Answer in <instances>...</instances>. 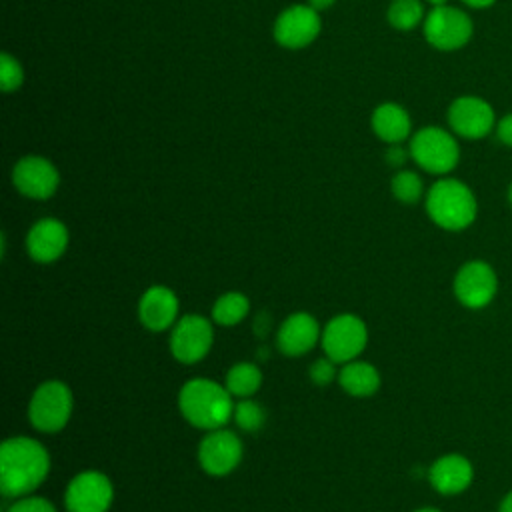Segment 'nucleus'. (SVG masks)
<instances>
[{"instance_id":"nucleus-18","label":"nucleus","mask_w":512,"mask_h":512,"mask_svg":"<svg viewBox=\"0 0 512 512\" xmlns=\"http://www.w3.org/2000/svg\"><path fill=\"white\" fill-rule=\"evenodd\" d=\"M428 480L438 494L454 496L464 492L472 484L474 466L466 456L450 452L434 460L428 470Z\"/></svg>"},{"instance_id":"nucleus-17","label":"nucleus","mask_w":512,"mask_h":512,"mask_svg":"<svg viewBox=\"0 0 512 512\" xmlns=\"http://www.w3.org/2000/svg\"><path fill=\"white\" fill-rule=\"evenodd\" d=\"M322 338L316 318L308 312L290 314L278 328L276 346L286 356H302L310 352Z\"/></svg>"},{"instance_id":"nucleus-21","label":"nucleus","mask_w":512,"mask_h":512,"mask_svg":"<svg viewBox=\"0 0 512 512\" xmlns=\"http://www.w3.org/2000/svg\"><path fill=\"white\" fill-rule=\"evenodd\" d=\"M262 384V372L254 362H238L226 374V388L236 398H252Z\"/></svg>"},{"instance_id":"nucleus-5","label":"nucleus","mask_w":512,"mask_h":512,"mask_svg":"<svg viewBox=\"0 0 512 512\" xmlns=\"http://www.w3.org/2000/svg\"><path fill=\"white\" fill-rule=\"evenodd\" d=\"M422 32L432 48L440 52H454L472 40L474 22L462 8L444 4L426 12Z\"/></svg>"},{"instance_id":"nucleus-7","label":"nucleus","mask_w":512,"mask_h":512,"mask_svg":"<svg viewBox=\"0 0 512 512\" xmlns=\"http://www.w3.org/2000/svg\"><path fill=\"white\" fill-rule=\"evenodd\" d=\"M368 328L362 318L354 314L334 316L322 330L320 344L324 354L336 364H346L356 360V356L366 348Z\"/></svg>"},{"instance_id":"nucleus-11","label":"nucleus","mask_w":512,"mask_h":512,"mask_svg":"<svg viewBox=\"0 0 512 512\" xmlns=\"http://www.w3.org/2000/svg\"><path fill=\"white\" fill-rule=\"evenodd\" d=\"M212 322L200 314H186L176 320L170 332V352L182 364L200 362L212 348Z\"/></svg>"},{"instance_id":"nucleus-9","label":"nucleus","mask_w":512,"mask_h":512,"mask_svg":"<svg viewBox=\"0 0 512 512\" xmlns=\"http://www.w3.org/2000/svg\"><path fill=\"white\" fill-rule=\"evenodd\" d=\"M322 30L320 12L310 4H292L284 8L272 26V36L276 44L288 50H300L310 46Z\"/></svg>"},{"instance_id":"nucleus-3","label":"nucleus","mask_w":512,"mask_h":512,"mask_svg":"<svg viewBox=\"0 0 512 512\" xmlns=\"http://www.w3.org/2000/svg\"><path fill=\"white\" fill-rule=\"evenodd\" d=\"M424 206L430 220L448 232L468 228L478 214V202L472 188L450 176L436 180L428 188Z\"/></svg>"},{"instance_id":"nucleus-19","label":"nucleus","mask_w":512,"mask_h":512,"mask_svg":"<svg viewBox=\"0 0 512 512\" xmlns=\"http://www.w3.org/2000/svg\"><path fill=\"white\" fill-rule=\"evenodd\" d=\"M372 132L390 144H402L412 136V118L408 110L396 102H382L372 110L370 116Z\"/></svg>"},{"instance_id":"nucleus-25","label":"nucleus","mask_w":512,"mask_h":512,"mask_svg":"<svg viewBox=\"0 0 512 512\" xmlns=\"http://www.w3.org/2000/svg\"><path fill=\"white\" fill-rule=\"evenodd\" d=\"M232 418H234V422L238 424L240 430L256 432L266 422V410L262 408V404H258L252 398H240V402L234 404Z\"/></svg>"},{"instance_id":"nucleus-12","label":"nucleus","mask_w":512,"mask_h":512,"mask_svg":"<svg viewBox=\"0 0 512 512\" xmlns=\"http://www.w3.org/2000/svg\"><path fill=\"white\" fill-rule=\"evenodd\" d=\"M114 500V486L104 472H78L66 486L64 506L68 512H108Z\"/></svg>"},{"instance_id":"nucleus-10","label":"nucleus","mask_w":512,"mask_h":512,"mask_svg":"<svg viewBox=\"0 0 512 512\" xmlns=\"http://www.w3.org/2000/svg\"><path fill=\"white\" fill-rule=\"evenodd\" d=\"M496 292L498 276L486 260H468L458 268L454 276V296L462 306L480 310L494 300Z\"/></svg>"},{"instance_id":"nucleus-34","label":"nucleus","mask_w":512,"mask_h":512,"mask_svg":"<svg viewBox=\"0 0 512 512\" xmlns=\"http://www.w3.org/2000/svg\"><path fill=\"white\" fill-rule=\"evenodd\" d=\"M426 2L434 8V6H444V4H448L450 0H426Z\"/></svg>"},{"instance_id":"nucleus-31","label":"nucleus","mask_w":512,"mask_h":512,"mask_svg":"<svg viewBox=\"0 0 512 512\" xmlns=\"http://www.w3.org/2000/svg\"><path fill=\"white\" fill-rule=\"evenodd\" d=\"M460 2L474 10H484V8H490L492 4H496V0H460Z\"/></svg>"},{"instance_id":"nucleus-4","label":"nucleus","mask_w":512,"mask_h":512,"mask_svg":"<svg viewBox=\"0 0 512 512\" xmlns=\"http://www.w3.org/2000/svg\"><path fill=\"white\" fill-rule=\"evenodd\" d=\"M410 160L428 174L446 176L460 162V144L452 130L440 126L418 128L408 142Z\"/></svg>"},{"instance_id":"nucleus-14","label":"nucleus","mask_w":512,"mask_h":512,"mask_svg":"<svg viewBox=\"0 0 512 512\" xmlns=\"http://www.w3.org/2000/svg\"><path fill=\"white\" fill-rule=\"evenodd\" d=\"M242 460L240 438L226 428L208 430L198 446V462L210 476L230 474Z\"/></svg>"},{"instance_id":"nucleus-36","label":"nucleus","mask_w":512,"mask_h":512,"mask_svg":"<svg viewBox=\"0 0 512 512\" xmlns=\"http://www.w3.org/2000/svg\"><path fill=\"white\" fill-rule=\"evenodd\" d=\"M414 512H440V510H436V508H418Z\"/></svg>"},{"instance_id":"nucleus-35","label":"nucleus","mask_w":512,"mask_h":512,"mask_svg":"<svg viewBox=\"0 0 512 512\" xmlns=\"http://www.w3.org/2000/svg\"><path fill=\"white\" fill-rule=\"evenodd\" d=\"M506 198H508V204L512 206V182L508 184V190H506Z\"/></svg>"},{"instance_id":"nucleus-30","label":"nucleus","mask_w":512,"mask_h":512,"mask_svg":"<svg viewBox=\"0 0 512 512\" xmlns=\"http://www.w3.org/2000/svg\"><path fill=\"white\" fill-rule=\"evenodd\" d=\"M410 158V150L404 148L402 144H390L386 150V162L394 168H400L406 164V160Z\"/></svg>"},{"instance_id":"nucleus-23","label":"nucleus","mask_w":512,"mask_h":512,"mask_svg":"<svg viewBox=\"0 0 512 512\" xmlns=\"http://www.w3.org/2000/svg\"><path fill=\"white\" fill-rule=\"evenodd\" d=\"M250 302L242 292H226L212 306V320L220 326H234L246 318Z\"/></svg>"},{"instance_id":"nucleus-13","label":"nucleus","mask_w":512,"mask_h":512,"mask_svg":"<svg viewBox=\"0 0 512 512\" xmlns=\"http://www.w3.org/2000/svg\"><path fill=\"white\" fill-rule=\"evenodd\" d=\"M14 188L32 200H48L60 186L58 168L44 156L28 154L22 156L12 168Z\"/></svg>"},{"instance_id":"nucleus-8","label":"nucleus","mask_w":512,"mask_h":512,"mask_svg":"<svg viewBox=\"0 0 512 512\" xmlns=\"http://www.w3.org/2000/svg\"><path fill=\"white\" fill-rule=\"evenodd\" d=\"M448 128L466 140L486 138L496 128V112L492 104L480 96L464 94L450 102L446 112Z\"/></svg>"},{"instance_id":"nucleus-27","label":"nucleus","mask_w":512,"mask_h":512,"mask_svg":"<svg viewBox=\"0 0 512 512\" xmlns=\"http://www.w3.org/2000/svg\"><path fill=\"white\" fill-rule=\"evenodd\" d=\"M334 378H338L336 374V362L330 360L328 356L318 358L316 362H312L310 366V380L318 386H326L330 384Z\"/></svg>"},{"instance_id":"nucleus-33","label":"nucleus","mask_w":512,"mask_h":512,"mask_svg":"<svg viewBox=\"0 0 512 512\" xmlns=\"http://www.w3.org/2000/svg\"><path fill=\"white\" fill-rule=\"evenodd\" d=\"M498 512H512V490L500 500L498 504Z\"/></svg>"},{"instance_id":"nucleus-1","label":"nucleus","mask_w":512,"mask_h":512,"mask_svg":"<svg viewBox=\"0 0 512 512\" xmlns=\"http://www.w3.org/2000/svg\"><path fill=\"white\" fill-rule=\"evenodd\" d=\"M50 472L48 450L28 436H14L0 446V492L22 498L36 490Z\"/></svg>"},{"instance_id":"nucleus-24","label":"nucleus","mask_w":512,"mask_h":512,"mask_svg":"<svg viewBox=\"0 0 512 512\" xmlns=\"http://www.w3.org/2000/svg\"><path fill=\"white\" fill-rule=\"evenodd\" d=\"M392 196L402 204H416L424 196V182L414 170H398L390 182Z\"/></svg>"},{"instance_id":"nucleus-16","label":"nucleus","mask_w":512,"mask_h":512,"mask_svg":"<svg viewBox=\"0 0 512 512\" xmlns=\"http://www.w3.org/2000/svg\"><path fill=\"white\" fill-rule=\"evenodd\" d=\"M178 296L166 286H150L138 300V320L152 332L168 330L178 320Z\"/></svg>"},{"instance_id":"nucleus-20","label":"nucleus","mask_w":512,"mask_h":512,"mask_svg":"<svg viewBox=\"0 0 512 512\" xmlns=\"http://www.w3.org/2000/svg\"><path fill=\"white\" fill-rule=\"evenodd\" d=\"M338 382L346 394L356 398H366L380 388V374L368 362L350 360L340 368Z\"/></svg>"},{"instance_id":"nucleus-6","label":"nucleus","mask_w":512,"mask_h":512,"mask_svg":"<svg viewBox=\"0 0 512 512\" xmlns=\"http://www.w3.org/2000/svg\"><path fill=\"white\" fill-rule=\"evenodd\" d=\"M74 398L70 388L60 380L42 382L28 404V420L40 432L62 430L72 416Z\"/></svg>"},{"instance_id":"nucleus-2","label":"nucleus","mask_w":512,"mask_h":512,"mask_svg":"<svg viewBox=\"0 0 512 512\" xmlns=\"http://www.w3.org/2000/svg\"><path fill=\"white\" fill-rule=\"evenodd\" d=\"M178 408L192 426L202 430L224 428L234 414V402L228 388L208 378L188 380L180 388Z\"/></svg>"},{"instance_id":"nucleus-32","label":"nucleus","mask_w":512,"mask_h":512,"mask_svg":"<svg viewBox=\"0 0 512 512\" xmlns=\"http://www.w3.org/2000/svg\"><path fill=\"white\" fill-rule=\"evenodd\" d=\"M336 0H308L306 4H310L314 10H318V12H322V10H326V8H330L332 4H334Z\"/></svg>"},{"instance_id":"nucleus-28","label":"nucleus","mask_w":512,"mask_h":512,"mask_svg":"<svg viewBox=\"0 0 512 512\" xmlns=\"http://www.w3.org/2000/svg\"><path fill=\"white\" fill-rule=\"evenodd\" d=\"M6 512H56V508L50 500L28 494V496L16 498V502L10 504Z\"/></svg>"},{"instance_id":"nucleus-15","label":"nucleus","mask_w":512,"mask_h":512,"mask_svg":"<svg viewBox=\"0 0 512 512\" xmlns=\"http://www.w3.org/2000/svg\"><path fill=\"white\" fill-rule=\"evenodd\" d=\"M68 248V228L58 218H40L26 234V252L34 262L50 264Z\"/></svg>"},{"instance_id":"nucleus-29","label":"nucleus","mask_w":512,"mask_h":512,"mask_svg":"<svg viewBox=\"0 0 512 512\" xmlns=\"http://www.w3.org/2000/svg\"><path fill=\"white\" fill-rule=\"evenodd\" d=\"M494 132H496V138H498L504 146L512 148V112H508V114H504L502 118L496 120Z\"/></svg>"},{"instance_id":"nucleus-22","label":"nucleus","mask_w":512,"mask_h":512,"mask_svg":"<svg viewBox=\"0 0 512 512\" xmlns=\"http://www.w3.org/2000/svg\"><path fill=\"white\" fill-rule=\"evenodd\" d=\"M426 18L422 0H392L386 10V20L394 30L410 32Z\"/></svg>"},{"instance_id":"nucleus-26","label":"nucleus","mask_w":512,"mask_h":512,"mask_svg":"<svg viewBox=\"0 0 512 512\" xmlns=\"http://www.w3.org/2000/svg\"><path fill=\"white\" fill-rule=\"evenodd\" d=\"M22 84H24L22 64L12 54L2 52V56H0V88L8 94V92H16Z\"/></svg>"}]
</instances>
